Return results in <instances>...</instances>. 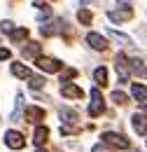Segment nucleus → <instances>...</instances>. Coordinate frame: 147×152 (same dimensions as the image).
I'll list each match as a JSON object with an SVG mask.
<instances>
[{"label":"nucleus","instance_id":"obj_21","mask_svg":"<svg viewBox=\"0 0 147 152\" xmlns=\"http://www.w3.org/2000/svg\"><path fill=\"white\" fill-rule=\"evenodd\" d=\"M77 19L82 21V23H91V12L89 10H79L77 12Z\"/></svg>","mask_w":147,"mask_h":152},{"label":"nucleus","instance_id":"obj_27","mask_svg":"<svg viewBox=\"0 0 147 152\" xmlns=\"http://www.w3.org/2000/svg\"><path fill=\"white\" fill-rule=\"evenodd\" d=\"M131 152H138V150H131Z\"/></svg>","mask_w":147,"mask_h":152},{"label":"nucleus","instance_id":"obj_3","mask_svg":"<svg viewBox=\"0 0 147 152\" xmlns=\"http://www.w3.org/2000/svg\"><path fill=\"white\" fill-rule=\"evenodd\" d=\"M61 61H56V58H49V56H37V68L40 70H44V73H58L61 70Z\"/></svg>","mask_w":147,"mask_h":152},{"label":"nucleus","instance_id":"obj_13","mask_svg":"<svg viewBox=\"0 0 147 152\" xmlns=\"http://www.w3.org/2000/svg\"><path fill=\"white\" fill-rule=\"evenodd\" d=\"M21 115H23V94L17 96V110L12 113V122H21Z\"/></svg>","mask_w":147,"mask_h":152},{"label":"nucleus","instance_id":"obj_7","mask_svg":"<svg viewBox=\"0 0 147 152\" xmlns=\"http://www.w3.org/2000/svg\"><path fill=\"white\" fill-rule=\"evenodd\" d=\"M87 45H91V49H100V52L108 47L105 38H103V35H98V33H89V35H87Z\"/></svg>","mask_w":147,"mask_h":152},{"label":"nucleus","instance_id":"obj_2","mask_svg":"<svg viewBox=\"0 0 147 152\" xmlns=\"http://www.w3.org/2000/svg\"><path fill=\"white\" fill-rule=\"evenodd\" d=\"M105 110V103H103V96L98 89H91V105H89V115L91 117H98V115H103Z\"/></svg>","mask_w":147,"mask_h":152},{"label":"nucleus","instance_id":"obj_18","mask_svg":"<svg viewBox=\"0 0 147 152\" xmlns=\"http://www.w3.org/2000/svg\"><path fill=\"white\" fill-rule=\"evenodd\" d=\"M131 70L133 73H140V75H145V66H143V58H131Z\"/></svg>","mask_w":147,"mask_h":152},{"label":"nucleus","instance_id":"obj_9","mask_svg":"<svg viewBox=\"0 0 147 152\" xmlns=\"http://www.w3.org/2000/svg\"><path fill=\"white\" fill-rule=\"evenodd\" d=\"M40 49H42V45L40 42H28L23 49H21V54H23V58H33L40 54Z\"/></svg>","mask_w":147,"mask_h":152},{"label":"nucleus","instance_id":"obj_4","mask_svg":"<svg viewBox=\"0 0 147 152\" xmlns=\"http://www.w3.org/2000/svg\"><path fill=\"white\" fill-rule=\"evenodd\" d=\"M5 145L12 148V150H21V148L26 145V138H23L19 131H7L5 133Z\"/></svg>","mask_w":147,"mask_h":152},{"label":"nucleus","instance_id":"obj_6","mask_svg":"<svg viewBox=\"0 0 147 152\" xmlns=\"http://www.w3.org/2000/svg\"><path fill=\"white\" fill-rule=\"evenodd\" d=\"M61 94L68 96V98H82L84 91H82L77 84H73V82H63V84H61Z\"/></svg>","mask_w":147,"mask_h":152},{"label":"nucleus","instance_id":"obj_10","mask_svg":"<svg viewBox=\"0 0 147 152\" xmlns=\"http://www.w3.org/2000/svg\"><path fill=\"white\" fill-rule=\"evenodd\" d=\"M47 136H49V129H47V126H37L35 133H33V143H35L37 148L44 145V143H47Z\"/></svg>","mask_w":147,"mask_h":152},{"label":"nucleus","instance_id":"obj_28","mask_svg":"<svg viewBox=\"0 0 147 152\" xmlns=\"http://www.w3.org/2000/svg\"><path fill=\"white\" fill-rule=\"evenodd\" d=\"M37 152H44V150H37Z\"/></svg>","mask_w":147,"mask_h":152},{"label":"nucleus","instance_id":"obj_17","mask_svg":"<svg viewBox=\"0 0 147 152\" xmlns=\"http://www.w3.org/2000/svg\"><path fill=\"white\" fill-rule=\"evenodd\" d=\"M133 17V12L131 10H124V12H110V19L112 21H126Z\"/></svg>","mask_w":147,"mask_h":152},{"label":"nucleus","instance_id":"obj_22","mask_svg":"<svg viewBox=\"0 0 147 152\" xmlns=\"http://www.w3.org/2000/svg\"><path fill=\"white\" fill-rule=\"evenodd\" d=\"M112 101H114L117 105H124L129 98H126V94H122V91H112Z\"/></svg>","mask_w":147,"mask_h":152},{"label":"nucleus","instance_id":"obj_1","mask_svg":"<svg viewBox=\"0 0 147 152\" xmlns=\"http://www.w3.org/2000/svg\"><path fill=\"white\" fill-rule=\"evenodd\" d=\"M103 143H108V145H114V148H119V150H126L129 148V138L124 136V133H103Z\"/></svg>","mask_w":147,"mask_h":152},{"label":"nucleus","instance_id":"obj_19","mask_svg":"<svg viewBox=\"0 0 147 152\" xmlns=\"http://www.w3.org/2000/svg\"><path fill=\"white\" fill-rule=\"evenodd\" d=\"M28 84L33 87V89H40V87H44V80L37 75H28Z\"/></svg>","mask_w":147,"mask_h":152},{"label":"nucleus","instance_id":"obj_15","mask_svg":"<svg viewBox=\"0 0 147 152\" xmlns=\"http://www.w3.org/2000/svg\"><path fill=\"white\" fill-rule=\"evenodd\" d=\"M93 77H96V82H98V84H100V87H105V84H108V70H105V68H103V66H100V68H96V70H93Z\"/></svg>","mask_w":147,"mask_h":152},{"label":"nucleus","instance_id":"obj_5","mask_svg":"<svg viewBox=\"0 0 147 152\" xmlns=\"http://www.w3.org/2000/svg\"><path fill=\"white\" fill-rule=\"evenodd\" d=\"M23 119H28V122L37 124V122H42V119H44V110H42V108H37V105H28V108L23 110Z\"/></svg>","mask_w":147,"mask_h":152},{"label":"nucleus","instance_id":"obj_8","mask_svg":"<svg viewBox=\"0 0 147 152\" xmlns=\"http://www.w3.org/2000/svg\"><path fill=\"white\" fill-rule=\"evenodd\" d=\"M131 94H133V98L140 103V108L145 110V101H147V96H145V84H133V87H131Z\"/></svg>","mask_w":147,"mask_h":152},{"label":"nucleus","instance_id":"obj_14","mask_svg":"<svg viewBox=\"0 0 147 152\" xmlns=\"http://www.w3.org/2000/svg\"><path fill=\"white\" fill-rule=\"evenodd\" d=\"M61 119H63L65 124H73L75 119H77V113L70 110V108H61ZM65 124H63V126H65Z\"/></svg>","mask_w":147,"mask_h":152},{"label":"nucleus","instance_id":"obj_20","mask_svg":"<svg viewBox=\"0 0 147 152\" xmlns=\"http://www.w3.org/2000/svg\"><path fill=\"white\" fill-rule=\"evenodd\" d=\"M23 38H28V31L26 28H14L12 31V40L14 42H19V40H23Z\"/></svg>","mask_w":147,"mask_h":152},{"label":"nucleus","instance_id":"obj_16","mask_svg":"<svg viewBox=\"0 0 147 152\" xmlns=\"http://www.w3.org/2000/svg\"><path fill=\"white\" fill-rule=\"evenodd\" d=\"M108 35H110L112 40H114V42H122V45H131V38L129 35H124V33H117V31H108Z\"/></svg>","mask_w":147,"mask_h":152},{"label":"nucleus","instance_id":"obj_11","mask_svg":"<svg viewBox=\"0 0 147 152\" xmlns=\"http://www.w3.org/2000/svg\"><path fill=\"white\" fill-rule=\"evenodd\" d=\"M133 129L145 138V115H143V113H140V115H138V113L133 115Z\"/></svg>","mask_w":147,"mask_h":152},{"label":"nucleus","instance_id":"obj_25","mask_svg":"<svg viewBox=\"0 0 147 152\" xmlns=\"http://www.w3.org/2000/svg\"><path fill=\"white\" fill-rule=\"evenodd\" d=\"M5 58H9V49H0V61H5Z\"/></svg>","mask_w":147,"mask_h":152},{"label":"nucleus","instance_id":"obj_26","mask_svg":"<svg viewBox=\"0 0 147 152\" xmlns=\"http://www.w3.org/2000/svg\"><path fill=\"white\" fill-rule=\"evenodd\" d=\"M117 2H122V5L126 7V10H131V0H117Z\"/></svg>","mask_w":147,"mask_h":152},{"label":"nucleus","instance_id":"obj_23","mask_svg":"<svg viewBox=\"0 0 147 152\" xmlns=\"http://www.w3.org/2000/svg\"><path fill=\"white\" fill-rule=\"evenodd\" d=\"M0 31L12 33V31H14V23H12V21H0Z\"/></svg>","mask_w":147,"mask_h":152},{"label":"nucleus","instance_id":"obj_24","mask_svg":"<svg viewBox=\"0 0 147 152\" xmlns=\"http://www.w3.org/2000/svg\"><path fill=\"white\" fill-rule=\"evenodd\" d=\"M93 152H114V150L108 148V145H100V143H98V145H93Z\"/></svg>","mask_w":147,"mask_h":152},{"label":"nucleus","instance_id":"obj_12","mask_svg":"<svg viewBox=\"0 0 147 152\" xmlns=\"http://www.w3.org/2000/svg\"><path fill=\"white\" fill-rule=\"evenodd\" d=\"M12 75H14V77H21V80H26V77L31 75V70H28L23 63H12Z\"/></svg>","mask_w":147,"mask_h":152}]
</instances>
